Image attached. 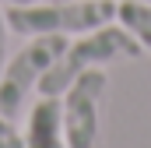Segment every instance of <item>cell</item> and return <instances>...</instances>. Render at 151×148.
Returning a JSON list of instances; mask_svg holds the SVG:
<instances>
[{"mask_svg":"<svg viewBox=\"0 0 151 148\" xmlns=\"http://www.w3.org/2000/svg\"><path fill=\"white\" fill-rule=\"evenodd\" d=\"M141 57V42L130 36L123 25H102L95 32H84L81 39L67 42V49L56 57V64L39 78V95H63L70 85H74L77 74L91 71V67H102V64H116V60H134Z\"/></svg>","mask_w":151,"mask_h":148,"instance_id":"1","label":"cell"},{"mask_svg":"<svg viewBox=\"0 0 151 148\" xmlns=\"http://www.w3.org/2000/svg\"><path fill=\"white\" fill-rule=\"evenodd\" d=\"M116 18V0H42L4 7V21L18 36H84Z\"/></svg>","mask_w":151,"mask_h":148,"instance_id":"2","label":"cell"},{"mask_svg":"<svg viewBox=\"0 0 151 148\" xmlns=\"http://www.w3.org/2000/svg\"><path fill=\"white\" fill-rule=\"evenodd\" d=\"M67 36H32V42L4 67L0 74V113L7 120H21L28 113V95L39 88V78L56 64L67 49Z\"/></svg>","mask_w":151,"mask_h":148,"instance_id":"3","label":"cell"},{"mask_svg":"<svg viewBox=\"0 0 151 148\" xmlns=\"http://www.w3.org/2000/svg\"><path fill=\"white\" fill-rule=\"evenodd\" d=\"M109 78L102 67L77 74L74 85L60 95V123L67 148H99V102Z\"/></svg>","mask_w":151,"mask_h":148,"instance_id":"4","label":"cell"},{"mask_svg":"<svg viewBox=\"0 0 151 148\" xmlns=\"http://www.w3.org/2000/svg\"><path fill=\"white\" fill-rule=\"evenodd\" d=\"M25 148H67L56 95H42L25 113Z\"/></svg>","mask_w":151,"mask_h":148,"instance_id":"5","label":"cell"},{"mask_svg":"<svg viewBox=\"0 0 151 148\" xmlns=\"http://www.w3.org/2000/svg\"><path fill=\"white\" fill-rule=\"evenodd\" d=\"M116 21L141 42V49L151 53V4H144V0H123V4H116Z\"/></svg>","mask_w":151,"mask_h":148,"instance_id":"6","label":"cell"},{"mask_svg":"<svg viewBox=\"0 0 151 148\" xmlns=\"http://www.w3.org/2000/svg\"><path fill=\"white\" fill-rule=\"evenodd\" d=\"M0 148H25V131L18 127V120H7L0 113Z\"/></svg>","mask_w":151,"mask_h":148,"instance_id":"7","label":"cell"},{"mask_svg":"<svg viewBox=\"0 0 151 148\" xmlns=\"http://www.w3.org/2000/svg\"><path fill=\"white\" fill-rule=\"evenodd\" d=\"M7 21H4V11H0V74H4V67H7Z\"/></svg>","mask_w":151,"mask_h":148,"instance_id":"8","label":"cell"},{"mask_svg":"<svg viewBox=\"0 0 151 148\" xmlns=\"http://www.w3.org/2000/svg\"><path fill=\"white\" fill-rule=\"evenodd\" d=\"M4 7H25V4H42V0H0Z\"/></svg>","mask_w":151,"mask_h":148,"instance_id":"9","label":"cell"},{"mask_svg":"<svg viewBox=\"0 0 151 148\" xmlns=\"http://www.w3.org/2000/svg\"><path fill=\"white\" fill-rule=\"evenodd\" d=\"M116 4H123V0H116ZM144 4H151V0H144Z\"/></svg>","mask_w":151,"mask_h":148,"instance_id":"10","label":"cell"}]
</instances>
